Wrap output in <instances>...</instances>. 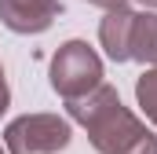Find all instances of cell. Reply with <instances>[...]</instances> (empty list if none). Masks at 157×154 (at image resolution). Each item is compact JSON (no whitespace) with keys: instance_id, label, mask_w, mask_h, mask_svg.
<instances>
[{"instance_id":"obj_1","label":"cell","mask_w":157,"mask_h":154,"mask_svg":"<svg viewBox=\"0 0 157 154\" xmlns=\"http://www.w3.org/2000/svg\"><path fill=\"white\" fill-rule=\"evenodd\" d=\"M66 107L99 154H157V136L121 103L113 84H99L88 95L66 99Z\"/></svg>"},{"instance_id":"obj_2","label":"cell","mask_w":157,"mask_h":154,"mask_svg":"<svg viewBox=\"0 0 157 154\" xmlns=\"http://www.w3.org/2000/svg\"><path fill=\"white\" fill-rule=\"evenodd\" d=\"M102 84V59L88 40H66L51 55V88L62 99L88 95L91 88Z\"/></svg>"},{"instance_id":"obj_3","label":"cell","mask_w":157,"mask_h":154,"mask_svg":"<svg viewBox=\"0 0 157 154\" xmlns=\"http://www.w3.org/2000/svg\"><path fill=\"white\" fill-rule=\"evenodd\" d=\"M73 128L59 114H22L4 128L7 154H59L70 147Z\"/></svg>"},{"instance_id":"obj_4","label":"cell","mask_w":157,"mask_h":154,"mask_svg":"<svg viewBox=\"0 0 157 154\" xmlns=\"http://www.w3.org/2000/svg\"><path fill=\"white\" fill-rule=\"evenodd\" d=\"M62 11V0H0V22L11 33H44Z\"/></svg>"},{"instance_id":"obj_5","label":"cell","mask_w":157,"mask_h":154,"mask_svg":"<svg viewBox=\"0 0 157 154\" xmlns=\"http://www.w3.org/2000/svg\"><path fill=\"white\" fill-rule=\"evenodd\" d=\"M132 22H135L132 7H110L99 22V44L106 48V55L113 63L132 59Z\"/></svg>"},{"instance_id":"obj_6","label":"cell","mask_w":157,"mask_h":154,"mask_svg":"<svg viewBox=\"0 0 157 154\" xmlns=\"http://www.w3.org/2000/svg\"><path fill=\"white\" fill-rule=\"evenodd\" d=\"M132 59L157 66V11H135L132 22Z\"/></svg>"},{"instance_id":"obj_7","label":"cell","mask_w":157,"mask_h":154,"mask_svg":"<svg viewBox=\"0 0 157 154\" xmlns=\"http://www.w3.org/2000/svg\"><path fill=\"white\" fill-rule=\"evenodd\" d=\"M135 99H139V107H143L146 121L157 128V66H150L146 74L135 81Z\"/></svg>"},{"instance_id":"obj_8","label":"cell","mask_w":157,"mask_h":154,"mask_svg":"<svg viewBox=\"0 0 157 154\" xmlns=\"http://www.w3.org/2000/svg\"><path fill=\"white\" fill-rule=\"evenodd\" d=\"M11 107V88H7V77H4V66H0V114Z\"/></svg>"},{"instance_id":"obj_9","label":"cell","mask_w":157,"mask_h":154,"mask_svg":"<svg viewBox=\"0 0 157 154\" xmlns=\"http://www.w3.org/2000/svg\"><path fill=\"white\" fill-rule=\"evenodd\" d=\"M88 4H95V7H102V11H110V7H128V0H88Z\"/></svg>"},{"instance_id":"obj_10","label":"cell","mask_w":157,"mask_h":154,"mask_svg":"<svg viewBox=\"0 0 157 154\" xmlns=\"http://www.w3.org/2000/svg\"><path fill=\"white\" fill-rule=\"evenodd\" d=\"M143 7H150V11H157V0H139Z\"/></svg>"},{"instance_id":"obj_11","label":"cell","mask_w":157,"mask_h":154,"mask_svg":"<svg viewBox=\"0 0 157 154\" xmlns=\"http://www.w3.org/2000/svg\"><path fill=\"white\" fill-rule=\"evenodd\" d=\"M0 154H7V147H0Z\"/></svg>"}]
</instances>
